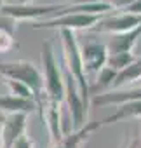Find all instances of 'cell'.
Returning a JSON list of instances; mask_svg holds the SVG:
<instances>
[{"instance_id": "9a60e30c", "label": "cell", "mask_w": 141, "mask_h": 148, "mask_svg": "<svg viewBox=\"0 0 141 148\" xmlns=\"http://www.w3.org/2000/svg\"><path fill=\"white\" fill-rule=\"evenodd\" d=\"M139 80H141V58H138L134 63H131L127 68H124L122 71L117 73V79L113 82L112 91L122 89L124 86H131V84H136Z\"/></svg>"}, {"instance_id": "d6986e66", "label": "cell", "mask_w": 141, "mask_h": 148, "mask_svg": "<svg viewBox=\"0 0 141 148\" xmlns=\"http://www.w3.org/2000/svg\"><path fill=\"white\" fill-rule=\"evenodd\" d=\"M5 86L9 87L11 94L12 96H18V98H23V99H31V101H38L35 92L23 82H18V80H12V79H5Z\"/></svg>"}, {"instance_id": "3957f363", "label": "cell", "mask_w": 141, "mask_h": 148, "mask_svg": "<svg viewBox=\"0 0 141 148\" xmlns=\"http://www.w3.org/2000/svg\"><path fill=\"white\" fill-rule=\"evenodd\" d=\"M0 77L26 84L35 92L37 99H40V96L44 94V75L38 70V66L31 61L18 59V61L0 63ZM37 105H38V101H37Z\"/></svg>"}, {"instance_id": "e0dca14e", "label": "cell", "mask_w": 141, "mask_h": 148, "mask_svg": "<svg viewBox=\"0 0 141 148\" xmlns=\"http://www.w3.org/2000/svg\"><path fill=\"white\" fill-rule=\"evenodd\" d=\"M117 73H118V71H115L113 68L105 66V68L98 73L96 80L91 82V98L96 96V94H103V92L112 91L113 82H115V79H117Z\"/></svg>"}, {"instance_id": "5b68a950", "label": "cell", "mask_w": 141, "mask_h": 148, "mask_svg": "<svg viewBox=\"0 0 141 148\" xmlns=\"http://www.w3.org/2000/svg\"><path fill=\"white\" fill-rule=\"evenodd\" d=\"M108 16V14H106ZM105 16L103 14H79V12H70V14H61L56 18L42 19L33 23L35 30H92Z\"/></svg>"}, {"instance_id": "9c48e42d", "label": "cell", "mask_w": 141, "mask_h": 148, "mask_svg": "<svg viewBox=\"0 0 141 148\" xmlns=\"http://www.w3.org/2000/svg\"><path fill=\"white\" fill-rule=\"evenodd\" d=\"M80 54H82L86 73H87V77H89V75H98V73L106 66L110 51H108L106 44H101V42H86L84 45H80Z\"/></svg>"}, {"instance_id": "ffe728a7", "label": "cell", "mask_w": 141, "mask_h": 148, "mask_svg": "<svg viewBox=\"0 0 141 148\" xmlns=\"http://www.w3.org/2000/svg\"><path fill=\"white\" fill-rule=\"evenodd\" d=\"M16 45L14 40V28H7L4 25H0V54L9 52Z\"/></svg>"}, {"instance_id": "d4e9b609", "label": "cell", "mask_w": 141, "mask_h": 148, "mask_svg": "<svg viewBox=\"0 0 141 148\" xmlns=\"http://www.w3.org/2000/svg\"><path fill=\"white\" fill-rule=\"evenodd\" d=\"M103 0H73L72 4H77V5H87V4H99Z\"/></svg>"}, {"instance_id": "44dd1931", "label": "cell", "mask_w": 141, "mask_h": 148, "mask_svg": "<svg viewBox=\"0 0 141 148\" xmlns=\"http://www.w3.org/2000/svg\"><path fill=\"white\" fill-rule=\"evenodd\" d=\"M105 4H108L113 11H125L131 4H134L136 0H103Z\"/></svg>"}, {"instance_id": "8fae6325", "label": "cell", "mask_w": 141, "mask_h": 148, "mask_svg": "<svg viewBox=\"0 0 141 148\" xmlns=\"http://www.w3.org/2000/svg\"><path fill=\"white\" fill-rule=\"evenodd\" d=\"M129 101H141V86L129 87V89L108 91V92L96 94L91 98V103L94 106H118V105H124Z\"/></svg>"}, {"instance_id": "2e32d148", "label": "cell", "mask_w": 141, "mask_h": 148, "mask_svg": "<svg viewBox=\"0 0 141 148\" xmlns=\"http://www.w3.org/2000/svg\"><path fill=\"white\" fill-rule=\"evenodd\" d=\"M125 119H139L141 120V101H129V103L118 105L117 110L110 117H106L103 120V124L105 125H110L113 122L125 120Z\"/></svg>"}, {"instance_id": "484cf974", "label": "cell", "mask_w": 141, "mask_h": 148, "mask_svg": "<svg viewBox=\"0 0 141 148\" xmlns=\"http://www.w3.org/2000/svg\"><path fill=\"white\" fill-rule=\"evenodd\" d=\"M4 122H5V115L0 113V136H2V127H4Z\"/></svg>"}, {"instance_id": "8992f818", "label": "cell", "mask_w": 141, "mask_h": 148, "mask_svg": "<svg viewBox=\"0 0 141 148\" xmlns=\"http://www.w3.org/2000/svg\"><path fill=\"white\" fill-rule=\"evenodd\" d=\"M63 73H64V101L68 105L70 117H72V131H77L87 124L89 105L84 101L77 82L73 80L72 73L64 68V64H63Z\"/></svg>"}, {"instance_id": "cb8c5ba5", "label": "cell", "mask_w": 141, "mask_h": 148, "mask_svg": "<svg viewBox=\"0 0 141 148\" xmlns=\"http://www.w3.org/2000/svg\"><path fill=\"white\" fill-rule=\"evenodd\" d=\"M127 148H141V125H139V132H138V136L129 143Z\"/></svg>"}, {"instance_id": "7402d4cb", "label": "cell", "mask_w": 141, "mask_h": 148, "mask_svg": "<svg viewBox=\"0 0 141 148\" xmlns=\"http://www.w3.org/2000/svg\"><path fill=\"white\" fill-rule=\"evenodd\" d=\"M12 148H35V141H33L30 136L25 134L19 141H16V145H14Z\"/></svg>"}, {"instance_id": "30bf717a", "label": "cell", "mask_w": 141, "mask_h": 148, "mask_svg": "<svg viewBox=\"0 0 141 148\" xmlns=\"http://www.w3.org/2000/svg\"><path fill=\"white\" fill-rule=\"evenodd\" d=\"M26 113H11L5 115V122L2 127V136H0V146L2 148H12L16 141H19L26 134Z\"/></svg>"}, {"instance_id": "603a6c76", "label": "cell", "mask_w": 141, "mask_h": 148, "mask_svg": "<svg viewBox=\"0 0 141 148\" xmlns=\"http://www.w3.org/2000/svg\"><path fill=\"white\" fill-rule=\"evenodd\" d=\"M125 12H131V14H138V16H141V0H136L134 4H131V5L125 9Z\"/></svg>"}, {"instance_id": "7a4b0ae2", "label": "cell", "mask_w": 141, "mask_h": 148, "mask_svg": "<svg viewBox=\"0 0 141 148\" xmlns=\"http://www.w3.org/2000/svg\"><path fill=\"white\" fill-rule=\"evenodd\" d=\"M42 66H44L45 96L52 101L63 103L64 101V73H63V64L57 61L51 42H44L42 45Z\"/></svg>"}, {"instance_id": "4316f807", "label": "cell", "mask_w": 141, "mask_h": 148, "mask_svg": "<svg viewBox=\"0 0 141 148\" xmlns=\"http://www.w3.org/2000/svg\"><path fill=\"white\" fill-rule=\"evenodd\" d=\"M31 2H35V0H23V4H31Z\"/></svg>"}, {"instance_id": "7c38bea8", "label": "cell", "mask_w": 141, "mask_h": 148, "mask_svg": "<svg viewBox=\"0 0 141 148\" xmlns=\"http://www.w3.org/2000/svg\"><path fill=\"white\" fill-rule=\"evenodd\" d=\"M105 127L103 120H94V122H87L84 127L77 129V131H70L63 136L61 141H57L56 145H51V148H80L82 143H86L98 129Z\"/></svg>"}, {"instance_id": "6da1fadb", "label": "cell", "mask_w": 141, "mask_h": 148, "mask_svg": "<svg viewBox=\"0 0 141 148\" xmlns=\"http://www.w3.org/2000/svg\"><path fill=\"white\" fill-rule=\"evenodd\" d=\"M59 37H61V45H63V64L72 73L73 80L77 82V86L80 89L84 101L89 105L91 103V80L84 68L79 38H77L75 32H72V30H61Z\"/></svg>"}, {"instance_id": "83f0119b", "label": "cell", "mask_w": 141, "mask_h": 148, "mask_svg": "<svg viewBox=\"0 0 141 148\" xmlns=\"http://www.w3.org/2000/svg\"><path fill=\"white\" fill-rule=\"evenodd\" d=\"M4 7V0H0V9H2Z\"/></svg>"}, {"instance_id": "ba28073f", "label": "cell", "mask_w": 141, "mask_h": 148, "mask_svg": "<svg viewBox=\"0 0 141 148\" xmlns=\"http://www.w3.org/2000/svg\"><path fill=\"white\" fill-rule=\"evenodd\" d=\"M61 103L57 101H52L45 96L44 99V94L40 96L38 99V108H42V120L45 122L47 125V131H49V136H51V145H56L57 141L63 139V136L66 134L63 131V124H61Z\"/></svg>"}, {"instance_id": "277c9868", "label": "cell", "mask_w": 141, "mask_h": 148, "mask_svg": "<svg viewBox=\"0 0 141 148\" xmlns=\"http://www.w3.org/2000/svg\"><path fill=\"white\" fill-rule=\"evenodd\" d=\"M66 7V4H4V7L0 9V16L9 18L12 21H42V19H49L56 18L59 11H63Z\"/></svg>"}, {"instance_id": "5bb4252c", "label": "cell", "mask_w": 141, "mask_h": 148, "mask_svg": "<svg viewBox=\"0 0 141 148\" xmlns=\"http://www.w3.org/2000/svg\"><path fill=\"white\" fill-rule=\"evenodd\" d=\"M38 105L31 99H23L12 94L7 96H0V113L4 115H11V113H31L35 112Z\"/></svg>"}, {"instance_id": "52a82bcc", "label": "cell", "mask_w": 141, "mask_h": 148, "mask_svg": "<svg viewBox=\"0 0 141 148\" xmlns=\"http://www.w3.org/2000/svg\"><path fill=\"white\" fill-rule=\"evenodd\" d=\"M141 25V16L131 14L125 11H115L108 16H105L92 30L99 33H110V35H118L134 30L136 26Z\"/></svg>"}, {"instance_id": "ac0fdd59", "label": "cell", "mask_w": 141, "mask_h": 148, "mask_svg": "<svg viewBox=\"0 0 141 148\" xmlns=\"http://www.w3.org/2000/svg\"><path fill=\"white\" fill-rule=\"evenodd\" d=\"M136 59H138V58H136L132 52H110L106 66L113 68L115 71H122V70L127 68L131 63H134Z\"/></svg>"}, {"instance_id": "f1b7e54d", "label": "cell", "mask_w": 141, "mask_h": 148, "mask_svg": "<svg viewBox=\"0 0 141 148\" xmlns=\"http://www.w3.org/2000/svg\"><path fill=\"white\" fill-rule=\"evenodd\" d=\"M139 86H141V80H139Z\"/></svg>"}, {"instance_id": "4fadbf2b", "label": "cell", "mask_w": 141, "mask_h": 148, "mask_svg": "<svg viewBox=\"0 0 141 148\" xmlns=\"http://www.w3.org/2000/svg\"><path fill=\"white\" fill-rule=\"evenodd\" d=\"M139 38H141V25L136 26L131 32L112 35L110 40L106 42V47H108L110 52H132V49H134V45L138 44Z\"/></svg>"}]
</instances>
